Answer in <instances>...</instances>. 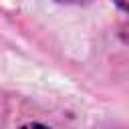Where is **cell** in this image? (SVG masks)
I'll return each instance as SVG.
<instances>
[{
    "instance_id": "6da1fadb",
    "label": "cell",
    "mask_w": 129,
    "mask_h": 129,
    "mask_svg": "<svg viewBox=\"0 0 129 129\" xmlns=\"http://www.w3.org/2000/svg\"><path fill=\"white\" fill-rule=\"evenodd\" d=\"M119 36H121V40H123V42H127V44H129V22L121 24V28H119Z\"/></svg>"
},
{
    "instance_id": "7a4b0ae2",
    "label": "cell",
    "mask_w": 129,
    "mask_h": 129,
    "mask_svg": "<svg viewBox=\"0 0 129 129\" xmlns=\"http://www.w3.org/2000/svg\"><path fill=\"white\" fill-rule=\"evenodd\" d=\"M58 4H75V6H81V4H89L91 0H54Z\"/></svg>"
},
{
    "instance_id": "3957f363",
    "label": "cell",
    "mask_w": 129,
    "mask_h": 129,
    "mask_svg": "<svg viewBox=\"0 0 129 129\" xmlns=\"http://www.w3.org/2000/svg\"><path fill=\"white\" fill-rule=\"evenodd\" d=\"M20 129H50V127H46V125H42V123H26V125H22Z\"/></svg>"
},
{
    "instance_id": "277c9868",
    "label": "cell",
    "mask_w": 129,
    "mask_h": 129,
    "mask_svg": "<svg viewBox=\"0 0 129 129\" xmlns=\"http://www.w3.org/2000/svg\"><path fill=\"white\" fill-rule=\"evenodd\" d=\"M113 2H115L123 12H127V14H129V0H113Z\"/></svg>"
}]
</instances>
